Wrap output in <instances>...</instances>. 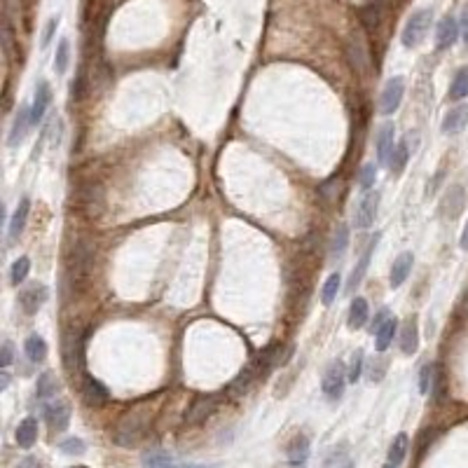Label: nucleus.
Segmentation results:
<instances>
[{
	"instance_id": "nucleus-1",
	"label": "nucleus",
	"mask_w": 468,
	"mask_h": 468,
	"mask_svg": "<svg viewBox=\"0 0 468 468\" xmlns=\"http://www.w3.org/2000/svg\"><path fill=\"white\" fill-rule=\"evenodd\" d=\"M279 351H281L279 344H272V347H267L265 351H262V354L255 356L253 361L248 363L246 368H243L241 373L234 377V382L229 384L227 394H229V396H241V394H246V391L251 389V384H253L255 380H260L262 375H267L269 370H272L274 365L279 363Z\"/></svg>"
},
{
	"instance_id": "nucleus-2",
	"label": "nucleus",
	"mask_w": 468,
	"mask_h": 468,
	"mask_svg": "<svg viewBox=\"0 0 468 468\" xmlns=\"http://www.w3.org/2000/svg\"><path fill=\"white\" fill-rule=\"evenodd\" d=\"M147 426H150V412L145 408H136L131 412L122 414V419L118 421V428H115V442L122 447H131L143 438Z\"/></svg>"
},
{
	"instance_id": "nucleus-3",
	"label": "nucleus",
	"mask_w": 468,
	"mask_h": 468,
	"mask_svg": "<svg viewBox=\"0 0 468 468\" xmlns=\"http://www.w3.org/2000/svg\"><path fill=\"white\" fill-rule=\"evenodd\" d=\"M431 22H433V12L428 8L414 10L405 22V26H403V33H401L403 47L412 49V47H417V45L424 42L428 29H431Z\"/></svg>"
},
{
	"instance_id": "nucleus-4",
	"label": "nucleus",
	"mask_w": 468,
	"mask_h": 468,
	"mask_svg": "<svg viewBox=\"0 0 468 468\" xmlns=\"http://www.w3.org/2000/svg\"><path fill=\"white\" fill-rule=\"evenodd\" d=\"M347 382H349V375H347L344 363L342 361H332L328 368H325L323 382H321V389H323L325 398H328V401H339V398H342Z\"/></svg>"
},
{
	"instance_id": "nucleus-5",
	"label": "nucleus",
	"mask_w": 468,
	"mask_h": 468,
	"mask_svg": "<svg viewBox=\"0 0 468 468\" xmlns=\"http://www.w3.org/2000/svg\"><path fill=\"white\" fill-rule=\"evenodd\" d=\"M347 59L351 63V68H354L358 75H368L370 73L373 61H370L368 42H365V38H363L361 31H354V33L349 35V40H347Z\"/></svg>"
},
{
	"instance_id": "nucleus-6",
	"label": "nucleus",
	"mask_w": 468,
	"mask_h": 468,
	"mask_svg": "<svg viewBox=\"0 0 468 468\" xmlns=\"http://www.w3.org/2000/svg\"><path fill=\"white\" fill-rule=\"evenodd\" d=\"M92 265H94L92 243L78 241L73 248V258H70V262H68V269H70V277H73V281H85L89 277V272H92Z\"/></svg>"
},
{
	"instance_id": "nucleus-7",
	"label": "nucleus",
	"mask_w": 468,
	"mask_h": 468,
	"mask_svg": "<svg viewBox=\"0 0 468 468\" xmlns=\"http://www.w3.org/2000/svg\"><path fill=\"white\" fill-rule=\"evenodd\" d=\"M42 417L45 421H47L49 431H66L68 424H70V405L63 398H54V401H47L42 405Z\"/></svg>"
},
{
	"instance_id": "nucleus-8",
	"label": "nucleus",
	"mask_w": 468,
	"mask_h": 468,
	"mask_svg": "<svg viewBox=\"0 0 468 468\" xmlns=\"http://www.w3.org/2000/svg\"><path fill=\"white\" fill-rule=\"evenodd\" d=\"M380 192L377 190H365V195L356 204V213H354V225L358 229H368L375 223L377 209H380Z\"/></svg>"
},
{
	"instance_id": "nucleus-9",
	"label": "nucleus",
	"mask_w": 468,
	"mask_h": 468,
	"mask_svg": "<svg viewBox=\"0 0 468 468\" xmlns=\"http://www.w3.org/2000/svg\"><path fill=\"white\" fill-rule=\"evenodd\" d=\"M403 94H405V80L401 75L391 78L387 85H384L382 94H380V113L382 115H394L403 104Z\"/></svg>"
},
{
	"instance_id": "nucleus-10",
	"label": "nucleus",
	"mask_w": 468,
	"mask_h": 468,
	"mask_svg": "<svg viewBox=\"0 0 468 468\" xmlns=\"http://www.w3.org/2000/svg\"><path fill=\"white\" fill-rule=\"evenodd\" d=\"M45 302H47V286L38 284V281L24 286L22 291H19V305H22L24 314H29V316L40 312V307Z\"/></svg>"
},
{
	"instance_id": "nucleus-11",
	"label": "nucleus",
	"mask_w": 468,
	"mask_h": 468,
	"mask_svg": "<svg viewBox=\"0 0 468 468\" xmlns=\"http://www.w3.org/2000/svg\"><path fill=\"white\" fill-rule=\"evenodd\" d=\"M375 147H377V162L389 166V159L396 150V127L391 124V122L380 127L377 138H375Z\"/></svg>"
},
{
	"instance_id": "nucleus-12",
	"label": "nucleus",
	"mask_w": 468,
	"mask_h": 468,
	"mask_svg": "<svg viewBox=\"0 0 468 468\" xmlns=\"http://www.w3.org/2000/svg\"><path fill=\"white\" fill-rule=\"evenodd\" d=\"M213 410H216L213 396H200V398L192 401V405L188 408V412H185V424H190V426L204 424V421L213 414Z\"/></svg>"
},
{
	"instance_id": "nucleus-13",
	"label": "nucleus",
	"mask_w": 468,
	"mask_h": 468,
	"mask_svg": "<svg viewBox=\"0 0 468 468\" xmlns=\"http://www.w3.org/2000/svg\"><path fill=\"white\" fill-rule=\"evenodd\" d=\"M82 349H85V342H82V337H78L75 332H68V335L63 337V363H66L68 373H75L82 365V358H85Z\"/></svg>"
},
{
	"instance_id": "nucleus-14",
	"label": "nucleus",
	"mask_w": 468,
	"mask_h": 468,
	"mask_svg": "<svg viewBox=\"0 0 468 468\" xmlns=\"http://www.w3.org/2000/svg\"><path fill=\"white\" fill-rule=\"evenodd\" d=\"M82 398H85L87 405L101 408V405H106V403H108L111 394H108V389L99 380H94L92 375H85V377H82Z\"/></svg>"
},
{
	"instance_id": "nucleus-15",
	"label": "nucleus",
	"mask_w": 468,
	"mask_h": 468,
	"mask_svg": "<svg viewBox=\"0 0 468 468\" xmlns=\"http://www.w3.org/2000/svg\"><path fill=\"white\" fill-rule=\"evenodd\" d=\"M33 124V120H31V108L29 106H22L15 115V120H12V127H10V138H8V145L10 147H17L22 143L24 138H26L29 134V127Z\"/></svg>"
},
{
	"instance_id": "nucleus-16",
	"label": "nucleus",
	"mask_w": 468,
	"mask_h": 468,
	"mask_svg": "<svg viewBox=\"0 0 468 468\" xmlns=\"http://www.w3.org/2000/svg\"><path fill=\"white\" fill-rule=\"evenodd\" d=\"M49 104H52V89L45 80H40L35 85V96H33V106H31V120L33 124H40L45 113H47Z\"/></svg>"
},
{
	"instance_id": "nucleus-17",
	"label": "nucleus",
	"mask_w": 468,
	"mask_h": 468,
	"mask_svg": "<svg viewBox=\"0 0 468 468\" xmlns=\"http://www.w3.org/2000/svg\"><path fill=\"white\" fill-rule=\"evenodd\" d=\"M309 454H312V447H309V440L305 438V435H295L291 440V445H288V466L291 468H305L307 461H309Z\"/></svg>"
},
{
	"instance_id": "nucleus-18",
	"label": "nucleus",
	"mask_w": 468,
	"mask_h": 468,
	"mask_svg": "<svg viewBox=\"0 0 468 468\" xmlns=\"http://www.w3.org/2000/svg\"><path fill=\"white\" fill-rule=\"evenodd\" d=\"M29 213H31V200L29 197H22L15 209V213L10 218V227H8V239L10 241H17L19 236H22L24 227H26V220H29Z\"/></svg>"
},
{
	"instance_id": "nucleus-19",
	"label": "nucleus",
	"mask_w": 468,
	"mask_h": 468,
	"mask_svg": "<svg viewBox=\"0 0 468 468\" xmlns=\"http://www.w3.org/2000/svg\"><path fill=\"white\" fill-rule=\"evenodd\" d=\"M459 38V22L454 17H445L438 24V31H435V45L438 49H447L457 42Z\"/></svg>"
},
{
	"instance_id": "nucleus-20",
	"label": "nucleus",
	"mask_w": 468,
	"mask_h": 468,
	"mask_svg": "<svg viewBox=\"0 0 468 468\" xmlns=\"http://www.w3.org/2000/svg\"><path fill=\"white\" fill-rule=\"evenodd\" d=\"M464 202H466V195H464V188H459V185H454V188L447 190L445 200L440 204V211L445 218H457L461 211H464Z\"/></svg>"
},
{
	"instance_id": "nucleus-21",
	"label": "nucleus",
	"mask_w": 468,
	"mask_h": 468,
	"mask_svg": "<svg viewBox=\"0 0 468 468\" xmlns=\"http://www.w3.org/2000/svg\"><path fill=\"white\" fill-rule=\"evenodd\" d=\"M412 265H414V255L410 251L401 253L398 258L394 260V267H391V274H389L391 286L398 288V286L405 284V279L410 277V272H412Z\"/></svg>"
},
{
	"instance_id": "nucleus-22",
	"label": "nucleus",
	"mask_w": 468,
	"mask_h": 468,
	"mask_svg": "<svg viewBox=\"0 0 468 468\" xmlns=\"http://www.w3.org/2000/svg\"><path fill=\"white\" fill-rule=\"evenodd\" d=\"M15 438H17V445L24 447V450H29V447L35 445V440H38V419L35 417H26V419L19 421Z\"/></svg>"
},
{
	"instance_id": "nucleus-23",
	"label": "nucleus",
	"mask_w": 468,
	"mask_h": 468,
	"mask_svg": "<svg viewBox=\"0 0 468 468\" xmlns=\"http://www.w3.org/2000/svg\"><path fill=\"white\" fill-rule=\"evenodd\" d=\"M419 349V328H417V318H408L401 332V351L405 356L417 354Z\"/></svg>"
},
{
	"instance_id": "nucleus-24",
	"label": "nucleus",
	"mask_w": 468,
	"mask_h": 468,
	"mask_svg": "<svg viewBox=\"0 0 468 468\" xmlns=\"http://www.w3.org/2000/svg\"><path fill=\"white\" fill-rule=\"evenodd\" d=\"M59 389H61L59 382H56V377L52 373H42L35 382V398L40 403L54 401L56 394H59Z\"/></svg>"
},
{
	"instance_id": "nucleus-25",
	"label": "nucleus",
	"mask_w": 468,
	"mask_h": 468,
	"mask_svg": "<svg viewBox=\"0 0 468 468\" xmlns=\"http://www.w3.org/2000/svg\"><path fill=\"white\" fill-rule=\"evenodd\" d=\"M466 124H468V108L459 106L445 115V120H442V134H459L466 129Z\"/></svg>"
},
{
	"instance_id": "nucleus-26",
	"label": "nucleus",
	"mask_w": 468,
	"mask_h": 468,
	"mask_svg": "<svg viewBox=\"0 0 468 468\" xmlns=\"http://www.w3.org/2000/svg\"><path fill=\"white\" fill-rule=\"evenodd\" d=\"M377 239H380V234L375 236L373 241L365 246V253L361 255V260H358V265H356V269L351 272V277H349V291H354V288L361 284L363 281V277H365V272H368V265H370V258H373V251H375V246H377Z\"/></svg>"
},
{
	"instance_id": "nucleus-27",
	"label": "nucleus",
	"mask_w": 468,
	"mask_h": 468,
	"mask_svg": "<svg viewBox=\"0 0 468 468\" xmlns=\"http://www.w3.org/2000/svg\"><path fill=\"white\" fill-rule=\"evenodd\" d=\"M368 300L365 298H354L351 300V307H349V328L351 330H358L363 328L365 323H368Z\"/></svg>"
},
{
	"instance_id": "nucleus-28",
	"label": "nucleus",
	"mask_w": 468,
	"mask_h": 468,
	"mask_svg": "<svg viewBox=\"0 0 468 468\" xmlns=\"http://www.w3.org/2000/svg\"><path fill=\"white\" fill-rule=\"evenodd\" d=\"M396 328H398V321H396L394 316H389L387 321L380 325V330L375 332V347H377V351H387L391 347L394 335H396Z\"/></svg>"
},
{
	"instance_id": "nucleus-29",
	"label": "nucleus",
	"mask_w": 468,
	"mask_h": 468,
	"mask_svg": "<svg viewBox=\"0 0 468 468\" xmlns=\"http://www.w3.org/2000/svg\"><path fill=\"white\" fill-rule=\"evenodd\" d=\"M24 351H26L31 363H42L47 358V342L40 335H29L24 342Z\"/></svg>"
},
{
	"instance_id": "nucleus-30",
	"label": "nucleus",
	"mask_w": 468,
	"mask_h": 468,
	"mask_svg": "<svg viewBox=\"0 0 468 468\" xmlns=\"http://www.w3.org/2000/svg\"><path fill=\"white\" fill-rule=\"evenodd\" d=\"M468 96V66L459 68L457 75H454L452 85H450V99L452 101H461Z\"/></svg>"
},
{
	"instance_id": "nucleus-31",
	"label": "nucleus",
	"mask_w": 468,
	"mask_h": 468,
	"mask_svg": "<svg viewBox=\"0 0 468 468\" xmlns=\"http://www.w3.org/2000/svg\"><path fill=\"white\" fill-rule=\"evenodd\" d=\"M408 445H410L408 433L396 435L394 442H391V447H389V464H394V466L403 464V459H405V454H408Z\"/></svg>"
},
{
	"instance_id": "nucleus-32",
	"label": "nucleus",
	"mask_w": 468,
	"mask_h": 468,
	"mask_svg": "<svg viewBox=\"0 0 468 468\" xmlns=\"http://www.w3.org/2000/svg\"><path fill=\"white\" fill-rule=\"evenodd\" d=\"M339 286H342V277H339V272H332L330 277L325 279V284H323V288H321V302H323L325 307H330V305L337 300Z\"/></svg>"
},
{
	"instance_id": "nucleus-33",
	"label": "nucleus",
	"mask_w": 468,
	"mask_h": 468,
	"mask_svg": "<svg viewBox=\"0 0 468 468\" xmlns=\"http://www.w3.org/2000/svg\"><path fill=\"white\" fill-rule=\"evenodd\" d=\"M29 272H31V260L26 258V255L17 258V260H15V265H12V269H10V281H12V286H17V288L22 286L24 281H26Z\"/></svg>"
},
{
	"instance_id": "nucleus-34",
	"label": "nucleus",
	"mask_w": 468,
	"mask_h": 468,
	"mask_svg": "<svg viewBox=\"0 0 468 468\" xmlns=\"http://www.w3.org/2000/svg\"><path fill=\"white\" fill-rule=\"evenodd\" d=\"M68 61H70V42L63 38V40H59V45H56V56H54V70L56 75H63L68 68Z\"/></svg>"
},
{
	"instance_id": "nucleus-35",
	"label": "nucleus",
	"mask_w": 468,
	"mask_h": 468,
	"mask_svg": "<svg viewBox=\"0 0 468 468\" xmlns=\"http://www.w3.org/2000/svg\"><path fill=\"white\" fill-rule=\"evenodd\" d=\"M408 159H410V155H408V143H405V140H401V143L396 145L394 155H391V159H389V169L394 171V174H401V171L405 169Z\"/></svg>"
},
{
	"instance_id": "nucleus-36",
	"label": "nucleus",
	"mask_w": 468,
	"mask_h": 468,
	"mask_svg": "<svg viewBox=\"0 0 468 468\" xmlns=\"http://www.w3.org/2000/svg\"><path fill=\"white\" fill-rule=\"evenodd\" d=\"M143 468H178L174 459L164 452H150L143 457Z\"/></svg>"
},
{
	"instance_id": "nucleus-37",
	"label": "nucleus",
	"mask_w": 468,
	"mask_h": 468,
	"mask_svg": "<svg viewBox=\"0 0 468 468\" xmlns=\"http://www.w3.org/2000/svg\"><path fill=\"white\" fill-rule=\"evenodd\" d=\"M59 450L63 452V454H68V457H80V454H85V450H87V445L82 442L80 438H66L59 445Z\"/></svg>"
},
{
	"instance_id": "nucleus-38",
	"label": "nucleus",
	"mask_w": 468,
	"mask_h": 468,
	"mask_svg": "<svg viewBox=\"0 0 468 468\" xmlns=\"http://www.w3.org/2000/svg\"><path fill=\"white\" fill-rule=\"evenodd\" d=\"M435 368H438L435 363H426L424 368H421V373H419V391H421V394H428V391H431L433 377H435Z\"/></svg>"
},
{
	"instance_id": "nucleus-39",
	"label": "nucleus",
	"mask_w": 468,
	"mask_h": 468,
	"mask_svg": "<svg viewBox=\"0 0 468 468\" xmlns=\"http://www.w3.org/2000/svg\"><path fill=\"white\" fill-rule=\"evenodd\" d=\"M361 17H363V24H365V29H377L380 26V3H370L368 8H365L363 12H361Z\"/></svg>"
},
{
	"instance_id": "nucleus-40",
	"label": "nucleus",
	"mask_w": 468,
	"mask_h": 468,
	"mask_svg": "<svg viewBox=\"0 0 468 468\" xmlns=\"http://www.w3.org/2000/svg\"><path fill=\"white\" fill-rule=\"evenodd\" d=\"M347 375H349V382H354V384L361 380V375H363V351L361 349L354 351V356H351Z\"/></svg>"
},
{
	"instance_id": "nucleus-41",
	"label": "nucleus",
	"mask_w": 468,
	"mask_h": 468,
	"mask_svg": "<svg viewBox=\"0 0 468 468\" xmlns=\"http://www.w3.org/2000/svg\"><path fill=\"white\" fill-rule=\"evenodd\" d=\"M384 373H387V358H373V363H370L368 368V380L370 382H382Z\"/></svg>"
},
{
	"instance_id": "nucleus-42",
	"label": "nucleus",
	"mask_w": 468,
	"mask_h": 468,
	"mask_svg": "<svg viewBox=\"0 0 468 468\" xmlns=\"http://www.w3.org/2000/svg\"><path fill=\"white\" fill-rule=\"evenodd\" d=\"M375 176H377L375 164H365L363 169H361V188H365V190H373V185H375Z\"/></svg>"
},
{
	"instance_id": "nucleus-43",
	"label": "nucleus",
	"mask_w": 468,
	"mask_h": 468,
	"mask_svg": "<svg viewBox=\"0 0 468 468\" xmlns=\"http://www.w3.org/2000/svg\"><path fill=\"white\" fill-rule=\"evenodd\" d=\"M12 361H15V349H12V342L10 339H5L3 342V349H0V368L8 370Z\"/></svg>"
},
{
	"instance_id": "nucleus-44",
	"label": "nucleus",
	"mask_w": 468,
	"mask_h": 468,
	"mask_svg": "<svg viewBox=\"0 0 468 468\" xmlns=\"http://www.w3.org/2000/svg\"><path fill=\"white\" fill-rule=\"evenodd\" d=\"M56 29H59V19L52 17V19H49V22H47V26H45V31H42V42H40V45H42V49L47 47L49 42H52V38H54V33H56Z\"/></svg>"
},
{
	"instance_id": "nucleus-45",
	"label": "nucleus",
	"mask_w": 468,
	"mask_h": 468,
	"mask_svg": "<svg viewBox=\"0 0 468 468\" xmlns=\"http://www.w3.org/2000/svg\"><path fill=\"white\" fill-rule=\"evenodd\" d=\"M347 241H349V229L342 225V227L337 229V234H335V253L337 255L344 253V248H347Z\"/></svg>"
},
{
	"instance_id": "nucleus-46",
	"label": "nucleus",
	"mask_w": 468,
	"mask_h": 468,
	"mask_svg": "<svg viewBox=\"0 0 468 468\" xmlns=\"http://www.w3.org/2000/svg\"><path fill=\"white\" fill-rule=\"evenodd\" d=\"M19 468H42V466H40V461H38L35 457H26V459H22Z\"/></svg>"
},
{
	"instance_id": "nucleus-47",
	"label": "nucleus",
	"mask_w": 468,
	"mask_h": 468,
	"mask_svg": "<svg viewBox=\"0 0 468 468\" xmlns=\"http://www.w3.org/2000/svg\"><path fill=\"white\" fill-rule=\"evenodd\" d=\"M459 246L464 248V251H468V220L464 225V232H461V239H459Z\"/></svg>"
},
{
	"instance_id": "nucleus-48",
	"label": "nucleus",
	"mask_w": 468,
	"mask_h": 468,
	"mask_svg": "<svg viewBox=\"0 0 468 468\" xmlns=\"http://www.w3.org/2000/svg\"><path fill=\"white\" fill-rule=\"evenodd\" d=\"M10 387V373L8 370H3V375H0V391H5Z\"/></svg>"
},
{
	"instance_id": "nucleus-49",
	"label": "nucleus",
	"mask_w": 468,
	"mask_h": 468,
	"mask_svg": "<svg viewBox=\"0 0 468 468\" xmlns=\"http://www.w3.org/2000/svg\"><path fill=\"white\" fill-rule=\"evenodd\" d=\"M464 40L468 45V12H466V17H464Z\"/></svg>"
},
{
	"instance_id": "nucleus-50",
	"label": "nucleus",
	"mask_w": 468,
	"mask_h": 468,
	"mask_svg": "<svg viewBox=\"0 0 468 468\" xmlns=\"http://www.w3.org/2000/svg\"><path fill=\"white\" fill-rule=\"evenodd\" d=\"M178 468H207V466H197V464H188V466H178Z\"/></svg>"
},
{
	"instance_id": "nucleus-51",
	"label": "nucleus",
	"mask_w": 468,
	"mask_h": 468,
	"mask_svg": "<svg viewBox=\"0 0 468 468\" xmlns=\"http://www.w3.org/2000/svg\"><path fill=\"white\" fill-rule=\"evenodd\" d=\"M384 468H398V466H394V464H387V466H384Z\"/></svg>"
},
{
	"instance_id": "nucleus-52",
	"label": "nucleus",
	"mask_w": 468,
	"mask_h": 468,
	"mask_svg": "<svg viewBox=\"0 0 468 468\" xmlns=\"http://www.w3.org/2000/svg\"><path fill=\"white\" fill-rule=\"evenodd\" d=\"M70 468H87V466H70Z\"/></svg>"
}]
</instances>
